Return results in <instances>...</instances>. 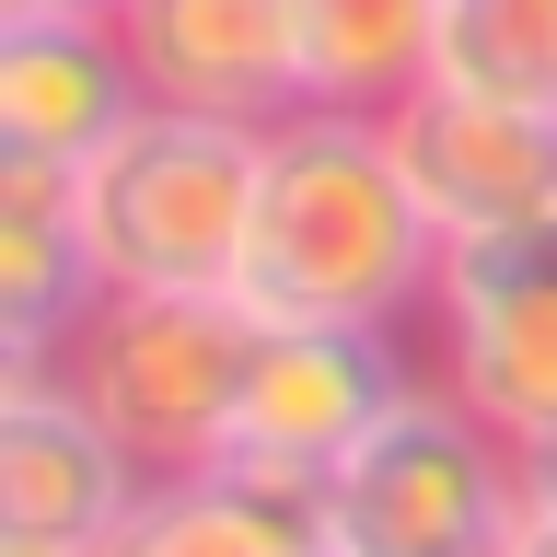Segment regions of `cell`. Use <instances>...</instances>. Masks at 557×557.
I'll return each instance as SVG.
<instances>
[{
	"label": "cell",
	"instance_id": "obj_1",
	"mask_svg": "<svg viewBox=\"0 0 557 557\" xmlns=\"http://www.w3.org/2000/svg\"><path fill=\"white\" fill-rule=\"evenodd\" d=\"M453 244L418 209L407 163L383 116H325L290 104L268 116V163H256V221H244L233 302L256 325H407L442 302Z\"/></svg>",
	"mask_w": 557,
	"mask_h": 557
},
{
	"label": "cell",
	"instance_id": "obj_2",
	"mask_svg": "<svg viewBox=\"0 0 557 557\" xmlns=\"http://www.w3.org/2000/svg\"><path fill=\"white\" fill-rule=\"evenodd\" d=\"M256 163H268V128L139 104L128 128L70 174L94 278L104 290H233L244 221H256Z\"/></svg>",
	"mask_w": 557,
	"mask_h": 557
},
{
	"label": "cell",
	"instance_id": "obj_3",
	"mask_svg": "<svg viewBox=\"0 0 557 557\" xmlns=\"http://www.w3.org/2000/svg\"><path fill=\"white\" fill-rule=\"evenodd\" d=\"M256 313L233 290H104L70 325L59 372L82 383V407L139 453V476H198L233 442L244 372H256Z\"/></svg>",
	"mask_w": 557,
	"mask_h": 557
},
{
	"label": "cell",
	"instance_id": "obj_4",
	"mask_svg": "<svg viewBox=\"0 0 557 557\" xmlns=\"http://www.w3.org/2000/svg\"><path fill=\"white\" fill-rule=\"evenodd\" d=\"M522 511H534V465L442 372L407 383L395 418L325 476V546L337 557H511Z\"/></svg>",
	"mask_w": 557,
	"mask_h": 557
},
{
	"label": "cell",
	"instance_id": "obj_5",
	"mask_svg": "<svg viewBox=\"0 0 557 557\" xmlns=\"http://www.w3.org/2000/svg\"><path fill=\"white\" fill-rule=\"evenodd\" d=\"M430 313H442V383L511 453H546L557 442V209L522 233L453 244Z\"/></svg>",
	"mask_w": 557,
	"mask_h": 557
},
{
	"label": "cell",
	"instance_id": "obj_6",
	"mask_svg": "<svg viewBox=\"0 0 557 557\" xmlns=\"http://www.w3.org/2000/svg\"><path fill=\"white\" fill-rule=\"evenodd\" d=\"M407 383L418 372L395 360L383 325H268V337H256V372H244V407H233L221 465L278 476V487H325L348 453L395 418Z\"/></svg>",
	"mask_w": 557,
	"mask_h": 557
},
{
	"label": "cell",
	"instance_id": "obj_7",
	"mask_svg": "<svg viewBox=\"0 0 557 557\" xmlns=\"http://www.w3.org/2000/svg\"><path fill=\"white\" fill-rule=\"evenodd\" d=\"M383 139H395L418 209L442 221V244H487V233H522V221L557 209V116L546 104H499V94L430 82L418 104L383 116Z\"/></svg>",
	"mask_w": 557,
	"mask_h": 557
},
{
	"label": "cell",
	"instance_id": "obj_8",
	"mask_svg": "<svg viewBox=\"0 0 557 557\" xmlns=\"http://www.w3.org/2000/svg\"><path fill=\"white\" fill-rule=\"evenodd\" d=\"M139 453L82 407L59 360H0V534L35 546H104L139 499Z\"/></svg>",
	"mask_w": 557,
	"mask_h": 557
},
{
	"label": "cell",
	"instance_id": "obj_9",
	"mask_svg": "<svg viewBox=\"0 0 557 557\" xmlns=\"http://www.w3.org/2000/svg\"><path fill=\"white\" fill-rule=\"evenodd\" d=\"M128 47L139 94L186 104V116H244L268 128L302 104V59H290V0H116L104 12Z\"/></svg>",
	"mask_w": 557,
	"mask_h": 557
},
{
	"label": "cell",
	"instance_id": "obj_10",
	"mask_svg": "<svg viewBox=\"0 0 557 557\" xmlns=\"http://www.w3.org/2000/svg\"><path fill=\"white\" fill-rule=\"evenodd\" d=\"M139 104L151 94H139V70H128L104 12H82V24H0V151L82 174Z\"/></svg>",
	"mask_w": 557,
	"mask_h": 557
},
{
	"label": "cell",
	"instance_id": "obj_11",
	"mask_svg": "<svg viewBox=\"0 0 557 557\" xmlns=\"http://www.w3.org/2000/svg\"><path fill=\"white\" fill-rule=\"evenodd\" d=\"M94 302L104 278H94V244H82L70 163L0 151V360H59Z\"/></svg>",
	"mask_w": 557,
	"mask_h": 557
},
{
	"label": "cell",
	"instance_id": "obj_12",
	"mask_svg": "<svg viewBox=\"0 0 557 557\" xmlns=\"http://www.w3.org/2000/svg\"><path fill=\"white\" fill-rule=\"evenodd\" d=\"M82 557H337V546H325V487L198 465V476H151L128 522Z\"/></svg>",
	"mask_w": 557,
	"mask_h": 557
},
{
	"label": "cell",
	"instance_id": "obj_13",
	"mask_svg": "<svg viewBox=\"0 0 557 557\" xmlns=\"http://www.w3.org/2000/svg\"><path fill=\"white\" fill-rule=\"evenodd\" d=\"M302 104L325 116H395L442 70V0H290Z\"/></svg>",
	"mask_w": 557,
	"mask_h": 557
},
{
	"label": "cell",
	"instance_id": "obj_14",
	"mask_svg": "<svg viewBox=\"0 0 557 557\" xmlns=\"http://www.w3.org/2000/svg\"><path fill=\"white\" fill-rule=\"evenodd\" d=\"M430 82L557 116V0H442V70Z\"/></svg>",
	"mask_w": 557,
	"mask_h": 557
},
{
	"label": "cell",
	"instance_id": "obj_15",
	"mask_svg": "<svg viewBox=\"0 0 557 557\" xmlns=\"http://www.w3.org/2000/svg\"><path fill=\"white\" fill-rule=\"evenodd\" d=\"M82 12H116V0H0V24H82Z\"/></svg>",
	"mask_w": 557,
	"mask_h": 557
},
{
	"label": "cell",
	"instance_id": "obj_16",
	"mask_svg": "<svg viewBox=\"0 0 557 557\" xmlns=\"http://www.w3.org/2000/svg\"><path fill=\"white\" fill-rule=\"evenodd\" d=\"M511 557H557V499H534V511H522V534H511Z\"/></svg>",
	"mask_w": 557,
	"mask_h": 557
},
{
	"label": "cell",
	"instance_id": "obj_17",
	"mask_svg": "<svg viewBox=\"0 0 557 557\" xmlns=\"http://www.w3.org/2000/svg\"><path fill=\"white\" fill-rule=\"evenodd\" d=\"M522 465H534V499H557V442H546V453H522Z\"/></svg>",
	"mask_w": 557,
	"mask_h": 557
},
{
	"label": "cell",
	"instance_id": "obj_18",
	"mask_svg": "<svg viewBox=\"0 0 557 557\" xmlns=\"http://www.w3.org/2000/svg\"><path fill=\"white\" fill-rule=\"evenodd\" d=\"M0 557H82V546H35V534H0Z\"/></svg>",
	"mask_w": 557,
	"mask_h": 557
}]
</instances>
